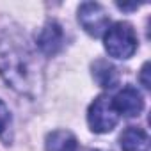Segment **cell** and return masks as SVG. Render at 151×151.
I'll use <instances>...</instances> for the list:
<instances>
[{"instance_id":"cell-8","label":"cell","mask_w":151,"mask_h":151,"mask_svg":"<svg viewBox=\"0 0 151 151\" xmlns=\"http://www.w3.org/2000/svg\"><path fill=\"white\" fill-rule=\"evenodd\" d=\"M123 151H149V137L142 128L128 126L121 135Z\"/></svg>"},{"instance_id":"cell-7","label":"cell","mask_w":151,"mask_h":151,"mask_svg":"<svg viewBox=\"0 0 151 151\" xmlns=\"http://www.w3.org/2000/svg\"><path fill=\"white\" fill-rule=\"evenodd\" d=\"M46 151H78V140L69 130H55L46 135Z\"/></svg>"},{"instance_id":"cell-1","label":"cell","mask_w":151,"mask_h":151,"mask_svg":"<svg viewBox=\"0 0 151 151\" xmlns=\"http://www.w3.org/2000/svg\"><path fill=\"white\" fill-rule=\"evenodd\" d=\"M0 75L18 93L32 96L41 82L36 55L20 41L0 39Z\"/></svg>"},{"instance_id":"cell-9","label":"cell","mask_w":151,"mask_h":151,"mask_svg":"<svg viewBox=\"0 0 151 151\" xmlns=\"http://www.w3.org/2000/svg\"><path fill=\"white\" fill-rule=\"evenodd\" d=\"M93 77L98 82V86L100 87H105V89H112L119 82V73H117V69L112 64H109L107 60H96L93 64Z\"/></svg>"},{"instance_id":"cell-11","label":"cell","mask_w":151,"mask_h":151,"mask_svg":"<svg viewBox=\"0 0 151 151\" xmlns=\"http://www.w3.org/2000/svg\"><path fill=\"white\" fill-rule=\"evenodd\" d=\"M140 84H142L146 89L151 87V82H149V62H146V64L142 66V69H140Z\"/></svg>"},{"instance_id":"cell-12","label":"cell","mask_w":151,"mask_h":151,"mask_svg":"<svg viewBox=\"0 0 151 151\" xmlns=\"http://www.w3.org/2000/svg\"><path fill=\"white\" fill-rule=\"evenodd\" d=\"M91 151H105V149H91Z\"/></svg>"},{"instance_id":"cell-10","label":"cell","mask_w":151,"mask_h":151,"mask_svg":"<svg viewBox=\"0 0 151 151\" xmlns=\"http://www.w3.org/2000/svg\"><path fill=\"white\" fill-rule=\"evenodd\" d=\"M11 121H13V117H11L7 105L0 100V135H4L7 132V128L11 126Z\"/></svg>"},{"instance_id":"cell-2","label":"cell","mask_w":151,"mask_h":151,"mask_svg":"<svg viewBox=\"0 0 151 151\" xmlns=\"http://www.w3.org/2000/svg\"><path fill=\"white\" fill-rule=\"evenodd\" d=\"M105 50L114 59H130L137 52V36L130 23L117 22L107 29Z\"/></svg>"},{"instance_id":"cell-4","label":"cell","mask_w":151,"mask_h":151,"mask_svg":"<svg viewBox=\"0 0 151 151\" xmlns=\"http://www.w3.org/2000/svg\"><path fill=\"white\" fill-rule=\"evenodd\" d=\"M78 23L89 36L100 37L107 32L110 20L103 6L96 2H84L78 7Z\"/></svg>"},{"instance_id":"cell-6","label":"cell","mask_w":151,"mask_h":151,"mask_svg":"<svg viewBox=\"0 0 151 151\" xmlns=\"http://www.w3.org/2000/svg\"><path fill=\"white\" fill-rule=\"evenodd\" d=\"M37 48L41 50V53H45L46 57H53L64 45V30L57 22H46L45 27L41 29L37 39Z\"/></svg>"},{"instance_id":"cell-3","label":"cell","mask_w":151,"mask_h":151,"mask_svg":"<svg viewBox=\"0 0 151 151\" xmlns=\"http://www.w3.org/2000/svg\"><path fill=\"white\" fill-rule=\"evenodd\" d=\"M87 121L89 126L94 133H109L116 128L117 121H119V114L112 103V98L101 94L98 96L87 112Z\"/></svg>"},{"instance_id":"cell-5","label":"cell","mask_w":151,"mask_h":151,"mask_svg":"<svg viewBox=\"0 0 151 151\" xmlns=\"http://www.w3.org/2000/svg\"><path fill=\"white\" fill-rule=\"evenodd\" d=\"M117 114H123L126 117H135L144 110V98L140 94L139 89H135L133 86H126L123 87L116 98L112 100Z\"/></svg>"}]
</instances>
